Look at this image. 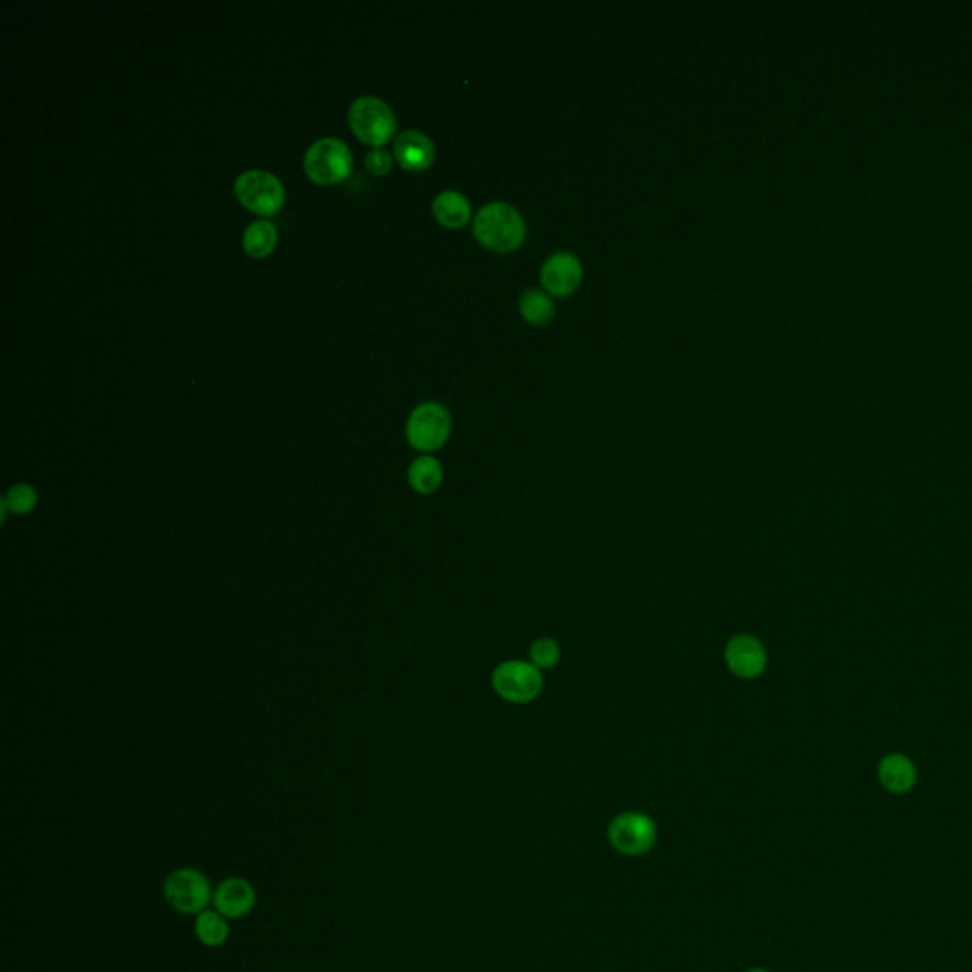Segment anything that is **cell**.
Segmentation results:
<instances>
[{"label": "cell", "mask_w": 972, "mask_h": 972, "mask_svg": "<svg viewBox=\"0 0 972 972\" xmlns=\"http://www.w3.org/2000/svg\"><path fill=\"white\" fill-rule=\"evenodd\" d=\"M37 502V492L33 486L16 485L8 490L4 507L16 515H27L37 507Z\"/></svg>", "instance_id": "20"}, {"label": "cell", "mask_w": 972, "mask_h": 972, "mask_svg": "<svg viewBox=\"0 0 972 972\" xmlns=\"http://www.w3.org/2000/svg\"><path fill=\"white\" fill-rule=\"evenodd\" d=\"M540 278L549 295L566 299L578 291L583 281V266L576 255L561 251L543 262Z\"/></svg>", "instance_id": "10"}, {"label": "cell", "mask_w": 972, "mask_h": 972, "mask_svg": "<svg viewBox=\"0 0 972 972\" xmlns=\"http://www.w3.org/2000/svg\"><path fill=\"white\" fill-rule=\"evenodd\" d=\"M519 312L530 325L545 327L555 318V304L549 293H543L540 289H526L519 299Z\"/></svg>", "instance_id": "17"}, {"label": "cell", "mask_w": 972, "mask_h": 972, "mask_svg": "<svg viewBox=\"0 0 972 972\" xmlns=\"http://www.w3.org/2000/svg\"><path fill=\"white\" fill-rule=\"evenodd\" d=\"M608 840L617 853L627 857H640L654 847L657 826L652 817L638 811H627L617 815L608 826Z\"/></svg>", "instance_id": "8"}, {"label": "cell", "mask_w": 972, "mask_h": 972, "mask_svg": "<svg viewBox=\"0 0 972 972\" xmlns=\"http://www.w3.org/2000/svg\"><path fill=\"white\" fill-rule=\"evenodd\" d=\"M393 154L397 164L407 171H426L435 160V147L424 131L407 130L397 135Z\"/></svg>", "instance_id": "12"}, {"label": "cell", "mask_w": 972, "mask_h": 972, "mask_svg": "<svg viewBox=\"0 0 972 972\" xmlns=\"http://www.w3.org/2000/svg\"><path fill=\"white\" fill-rule=\"evenodd\" d=\"M213 904L215 910L228 919H240L251 914V910L255 908L257 893L247 879H223L213 893Z\"/></svg>", "instance_id": "11"}, {"label": "cell", "mask_w": 972, "mask_h": 972, "mask_svg": "<svg viewBox=\"0 0 972 972\" xmlns=\"http://www.w3.org/2000/svg\"><path fill=\"white\" fill-rule=\"evenodd\" d=\"M352 166V150L344 141L335 137L319 139L304 154L306 175L321 187L342 183L352 173Z\"/></svg>", "instance_id": "3"}, {"label": "cell", "mask_w": 972, "mask_h": 972, "mask_svg": "<svg viewBox=\"0 0 972 972\" xmlns=\"http://www.w3.org/2000/svg\"><path fill=\"white\" fill-rule=\"evenodd\" d=\"M475 240L496 253H511L526 240L524 217L505 202L483 207L473 221Z\"/></svg>", "instance_id": "1"}, {"label": "cell", "mask_w": 972, "mask_h": 972, "mask_svg": "<svg viewBox=\"0 0 972 972\" xmlns=\"http://www.w3.org/2000/svg\"><path fill=\"white\" fill-rule=\"evenodd\" d=\"M433 217L435 221L445 228L456 230L469 223L471 219V204L468 198L456 190H445L441 192L435 202H433Z\"/></svg>", "instance_id": "14"}, {"label": "cell", "mask_w": 972, "mask_h": 972, "mask_svg": "<svg viewBox=\"0 0 972 972\" xmlns=\"http://www.w3.org/2000/svg\"><path fill=\"white\" fill-rule=\"evenodd\" d=\"M452 418L447 407L437 401H426L411 412L407 420V441L418 452H435L449 441Z\"/></svg>", "instance_id": "5"}, {"label": "cell", "mask_w": 972, "mask_h": 972, "mask_svg": "<svg viewBox=\"0 0 972 972\" xmlns=\"http://www.w3.org/2000/svg\"><path fill=\"white\" fill-rule=\"evenodd\" d=\"M528 655H530V663L534 667H538L540 671H549V669L557 667L559 661H561V646H559L557 640L543 636V638H538V640L532 642Z\"/></svg>", "instance_id": "19"}, {"label": "cell", "mask_w": 972, "mask_h": 972, "mask_svg": "<svg viewBox=\"0 0 972 972\" xmlns=\"http://www.w3.org/2000/svg\"><path fill=\"white\" fill-rule=\"evenodd\" d=\"M194 931H196L198 940L204 946H207V948H219V946L225 944L228 936H230L228 917L223 916L217 910H209L207 908L202 914L196 916Z\"/></svg>", "instance_id": "18"}, {"label": "cell", "mask_w": 972, "mask_h": 972, "mask_svg": "<svg viewBox=\"0 0 972 972\" xmlns=\"http://www.w3.org/2000/svg\"><path fill=\"white\" fill-rule=\"evenodd\" d=\"M492 688L509 703H530L540 697L543 690V674L530 661L511 659L500 663L492 671Z\"/></svg>", "instance_id": "6"}, {"label": "cell", "mask_w": 972, "mask_h": 972, "mask_svg": "<svg viewBox=\"0 0 972 972\" xmlns=\"http://www.w3.org/2000/svg\"><path fill=\"white\" fill-rule=\"evenodd\" d=\"M878 779L893 794H906L917 783L916 764L900 752H891L881 758L878 766Z\"/></svg>", "instance_id": "13"}, {"label": "cell", "mask_w": 972, "mask_h": 972, "mask_svg": "<svg viewBox=\"0 0 972 972\" xmlns=\"http://www.w3.org/2000/svg\"><path fill=\"white\" fill-rule=\"evenodd\" d=\"M443 477L445 471L441 462L428 454L416 458L409 468V485L412 486V490L424 496L437 492L443 485Z\"/></svg>", "instance_id": "15"}, {"label": "cell", "mask_w": 972, "mask_h": 972, "mask_svg": "<svg viewBox=\"0 0 972 972\" xmlns=\"http://www.w3.org/2000/svg\"><path fill=\"white\" fill-rule=\"evenodd\" d=\"M724 657L729 673L741 680H754L767 669L766 646L756 636H733L726 644Z\"/></svg>", "instance_id": "9"}, {"label": "cell", "mask_w": 972, "mask_h": 972, "mask_svg": "<svg viewBox=\"0 0 972 972\" xmlns=\"http://www.w3.org/2000/svg\"><path fill=\"white\" fill-rule=\"evenodd\" d=\"M348 122L361 143L376 149L384 147L397 130V118L392 107L373 95L359 97L352 103Z\"/></svg>", "instance_id": "2"}, {"label": "cell", "mask_w": 972, "mask_h": 972, "mask_svg": "<svg viewBox=\"0 0 972 972\" xmlns=\"http://www.w3.org/2000/svg\"><path fill=\"white\" fill-rule=\"evenodd\" d=\"M213 893L206 874L196 868H179L164 883L169 906L185 916H198L207 910Z\"/></svg>", "instance_id": "7"}, {"label": "cell", "mask_w": 972, "mask_h": 972, "mask_svg": "<svg viewBox=\"0 0 972 972\" xmlns=\"http://www.w3.org/2000/svg\"><path fill=\"white\" fill-rule=\"evenodd\" d=\"M748 972H767V971H764V969H752V971H748Z\"/></svg>", "instance_id": "22"}, {"label": "cell", "mask_w": 972, "mask_h": 972, "mask_svg": "<svg viewBox=\"0 0 972 972\" xmlns=\"http://www.w3.org/2000/svg\"><path fill=\"white\" fill-rule=\"evenodd\" d=\"M234 194L243 207L261 217L276 215L285 204V188L280 179L262 169H249L238 175Z\"/></svg>", "instance_id": "4"}, {"label": "cell", "mask_w": 972, "mask_h": 972, "mask_svg": "<svg viewBox=\"0 0 972 972\" xmlns=\"http://www.w3.org/2000/svg\"><path fill=\"white\" fill-rule=\"evenodd\" d=\"M278 245V230L268 221H255L243 232V249L253 259H266Z\"/></svg>", "instance_id": "16"}, {"label": "cell", "mask_w": 972, "mask_h": 972, "mask_svg": "<svg viewBox=\"0 0 972 972\" xmlns=\"http://www.w3.org/2000/svg\"><path fill=\"white\" fill-rule=\"evenodd\" d=\"M392 164V154L388 150L373 149L371 152H367V156H365V168L369 169L376 177L390 173Z\"/></svg>", "instance_id": "21"}]
</instances>
